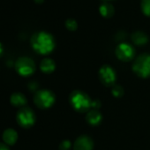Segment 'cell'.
Masks as SVG:
<instances>
[{
	"mask_svg": "<svg viewBox=\"0 0 150 150\" xmlns=\"http://www.w3.org/2000/svg\"><path fill=\"white\" fill-rule=\"evenodd\" d=\"M30 43L33 50L40 55H48L51 53L56 46L55 39L48 32H35L30 39Z\"/></svg>",
	"mask_w": 150,
	"mask_h": 150,
	"instance_id": "6da1fadb",
	"label": "cell"
},
{
	"mask_svg": "<svg viewBox=\"0 0 150 150\" xmlns=\"http://www.w3.org/2000/svg\"><path fill=\"white\" fill-rule=\"evenodd\" d=\"M69 101L71 107L80 113L88 112L92 105L90 97L81 90H74L69 96Z\"/></svg>",
	"mask_w": 150,
	"mask_h": 150,
	"instance_id": "7a4b0ae2",
	"label": "cell"
},
{
	"mask_svg": "<svg viewBox=\"0 0 150 150\" xmlns=\"http://www.w3.org/2000/svg\"><path fill=\"white\" fill-rule=\"evenodd\" d=\"M132 71L140 78L150 77V54L143 53L137 57L132 64Z\"/></svg>",
	"mask_w": 150,
	"mask_h": 150,
	"instance_id": "3957f363",
	"label": "cell"
},
{
	"mask_svg": "<svg viewBox=\"0 0 150 150\" xmlns=\"http://www.w3.org/2000/svg\"><path fill=\"white\" fill-rule=\"evenodd\" d=\"M17 73L22 77H29L35 71V61L28 57H21L14 63Z\"/></svg>",
	"mask_w": 150,
	"mask_h": 150,
	"instance_id": "277c9868",
	"label": "cell"
},
{
	"mask_svg": "<svg viewBox=\"0 0 150 150\" xmlns=\"http://www.w3.org/2000/svg\"><path fill=\"white\" fill-rule=\"evenodd\" d=\"M55 95L48 89H42L35 92L34 96V103L36 107L42 110H46L55 103Z\"/></svg>",
	"mask_w": 150,
	"mask_h": 150,
	"instance_id": "5b68a950",
	"label": "cell"
},
{
	"mask_svg": "<svg viewBox=\"0 0 150 150\" xmlns=\"http://www.w3.org/2000/svg\"><path fill=\"white\" fill-rule=\"evenodd\" d=\"M36 117L34 110L29 107H23L19 110L16 115V121L18 125L24 128L29 129L31 128L35 123Z\"/></svg>",
	"mask_w": 150,
	"mask_h": 150,
	"instance_id": "8992f818",
	"label": "cell"
},
{
	"mask_svg": "<svg viewBox=\"0 0 150 150\" xmlns=\"http://www.w3.org/2000/svg\"><path fill=\"white\" fill-rule=\"evenodd\" d=\"M115 55L117 59L123 62H128L133 59L135 56V50L132 45L127 42L119 43L115 50Z\"/></svg>",
	"mask_w": 150,
	"mask_h": 150,
	"instance_id": "52a82bcc",
	"label": "cell"
},
{
	"mask_svg": "<svg viewBox=\"0 0 150 150\" xmlns=\"http://www.w3.org/2000/svg\"><path fill=\"white\" fill-rule=\"evenodd\" d=\"M99 78L104 86L113 87L117 80V75L111 66L109 64H104L99 70Z\"/></svg>",
	"mask_w": 150,
	"mask_h": 150,
	"instance_id": "ba28073f",
	"label": "cell"
},
{
	"mask_svg": "<svg viewBox=\"0 0 150 150\" xmlns=\"http://www.w3.org/2000/svg\"><path fill=\"white\" fill-rule=\"evenodd\" d=\"M94 141L88 135H81L76 139L73 144L74 150H93Z\"/></svg>",
	"mask_w": 150,
	"mask_h": 150,
	"instance_id": "9c48e42d",
	"label": "cell"
},
{
	"mask_svg": "<svg viewBox=\"0 0 150 150\" xmlns=\"http://www.w3.org/2000/svg\"><path fill=\"white\" fill-rule=\"evenodd\" d=\"M10 103L15 108H23L28 103L27 97L24 94L21 92H15L10 96Z\"/></svg>",
	"mask_w": 150,
	"mask_h": 150,
	"instance_id": "30bf717a",
	"label": "cell"
},
{
	"mask_svg": "<svg viewBox=\"0 0 150 150\" xmlns=\"http://www.w3.org/2000/svg\"><path fill=\"white\" fill-rule=\"evenodd\" d=\"M2 139L4 143L8 146H13L18 140V132L13 128H7L3 132Z\"/></svg>",
	"mask_w": 150,
	"mask_h": 150,
	"instance_id": "8fae6325",
	"label": "cell"
},
{
	"mask_svg": "<svg viewBox=\"0 0 150 150\" xmlns=\"http://www.w3.org/2000/svg\"><path fill=\"white\" fill-rule=\"evenodd\" d=\"M103 117L101 112L98 111V110H91L87 113L86 120L87 122L91 125H98L102 122Z\"/></svg>",
	"mask_w": 150,
	"mask_h": 150,
	"instance_id": "7c38bea8",
	"label": "cell"
},
{
	"mask_svg": "<svg viewBox=\"0 0 150 150\" xmlns=\"http://www.w3.org/2000/svg\"><path fill=\"white\" fill-rule=\"evenodd\" d=\"M132 42L137 46H142L145 45L148 42V36L143 31H135L131 35Z\"/></svg>",
	"mask_w": 150,
	"mask_h": 150,
	"instance_id": "4fadbf2b",
	"label": "cell"
},
{
	"mask_svg": "<svg viewBox=\"0 0 150 150\" xmlns=\"http://www.w3.org/2000/svg\"><path fill=\"white\" fill-rule=\"evenodd\" d=\"M40 69L43 73L50 74L52 73L56 69V64L53 59L46 57L43 58L40 63Z\"/></svg>",
	"mask_w": 150,
	"mask_h": 150,
	"instance_id": "5bb4252c",
	"label": "cell"
},
{
	"mask_svg": "<svg viewBox=\"0 0 150 150\" xmlns=\"http://www.w3.org/2000/svg\"><path fill=\"white\" fill-rule=\"evenodd\" d=\"M99 13L104 18H111L115 13V7L109 2H103L99 6Z\"/></svg>",
	"mask_w": 150,
	"mask_h": 150,
	"instance_id": "9a60e30c",
	"label": "cell"
},
{
	"mask_svg": "<svg viewBox=\"0 0 150 150\" xmlns=\"http://www.w3.org/2000/svg\"><path fill=\"white\" fill-rule=\"evenodd\" d=\"M140 9L144 15L150 17V0H141Z\"/></svg>",
	"mask_w": 150,
	"mask_h": 150,
	"instance_id": "2e32d148",
	"label": "cell"
},
{
	"mask_svg": "<svg viewBox=\"0 0 150 150\" xmlns=\"http://www.w3.org/2000/svg\"><path fill=\"white\" fill-rule=\"evenodd\" d=\"M64 26L65 28L69 30V31H75L78 28V23L74 19L69 18L65 21L64 22Z\"/></svg>",
	"mask_w": 150,
	"mask_h": 150,
	"instance_id": "e0dca14e",
	"label": "cell"
},
{
	"mask_svg": "<svg viewBox=\"0 0 150 150\" xmlns=\"http://www.w3.org/2000/svg\"><path fill=\"white\" fill-rule=\"evenodd\" d=\"M111 93H112V96H115L117 98H119V97H121V96H124L125 91H124V88L121 86H119V85H114L112 87Z\"/></svg>",
	"mask_w": 150,
	"mask_h": 150,
	"instance_id": "ac0fdd59",
	"label": "cell"
},
{
	"mask_svg": "<svg viewBox=\"0 0 150 150\" xmlns=\"http://www.w3.org/2000/svg\"><path fill=\"white\" fill-rule=\"evenodd\" d=\"M71 142L67 139L63 140L60 144H59V150H69L71 148Z\"/></svg>",
	"mask_w": 150,
	"mask_h": 150,
	"instance_id": "d6986e66",
	"label": "cell"
},
{
	"mask_svg": "<svg viewBox=\"0 0 150 150\" xmlns=\"http://www.w3.org/2000/svg\"><path fill=\"white\" fill-rule=\"evenodd\" d=\"M28 88H29L30 91H35L38 88V83L35 82V81H31L28 84Z\"/></svg>",
	"mask_w": 150,
	"mask_h": 150,
	"instance_id": "ffe728a7",
	"label": "cell"
},
{
	"mask_svg": "<svg viewBox=\"0 0 150 150\" xmlns=\"http://www.w3.org/2000/svg\"><path fill=\"white\" fill-rule=\"evenodd\" d=\"M101 107V102L99 100H94L92 101V105L91 108H93V110H98Z\"/></svg>",
	"mask_w": 150,
	"mask_h": 150,
	"instance_id": "44dd1931",
	"label": "cell"
},
{
	"mask_svg": "<svg viewBox=\"0 0 150 150\" xmlns=\"http://www.w3.org/2000/svg\"><path fill=\"white\" fill-rule=\"evenodd\" d=\"M0 150H10L9 146L4 142H0Z\"/></svg>",
	"mask_w": 150,
	"mask_h": 150,
	"instance_id": "7402d4cb",
	"label": "cell"
},
{
	"mask_svg": "<svg viewBox=\"0 0 150 150\" xmlns=\"http://www.w3.org/2000/svg\"><path fill=\"white\" fill-rule=\"evenodd\" d=\"M4 54V47L2 45V43L0 42V57H1Z\"/></svg>",
	"mask_w": 150,
	"mask_h": 150,
	"instance_id": "603a6c76",
	"label": "cell"
},
{
	"mask_svg": "<svg viewBox=\"0 0 150 150\" xmlns=\"http://www.w3.org/2000/svg\"><path fill=\"white\" fill-rule=\"evenodd\" d=\"M34 1L35 2V3H37V4H42L44 0H34Z\"/></svg>",
	"mask_w": 150,
	"mask_h": 150,
	"instance_id": "cb8c5ba5",
	"label": "cell"
},
{
	"mask_svg": "<svg viewBox=\"0 0 150 150\" xmlns=\"http://www.w3.org/2000/svg\"><path fill=\"white\" fill-rule=\"evenodd\" d=\"M104 2H108V1H110V0H103Z\"/></svg>",
	"mask_w": 150,
	"mask_h": 150,
	"instance_id": "d4e9b609",
	"label": "cell"
}]
</instances>
